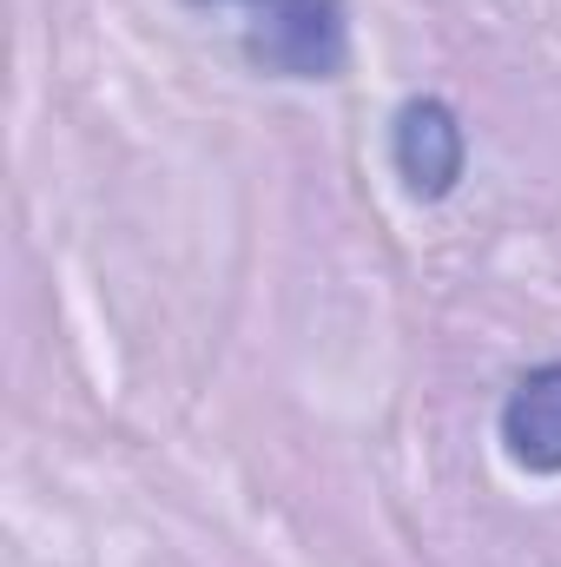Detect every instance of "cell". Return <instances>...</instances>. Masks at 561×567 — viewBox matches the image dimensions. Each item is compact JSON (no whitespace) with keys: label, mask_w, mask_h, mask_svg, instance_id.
I'll return each mask as SVG.
<instances>
[{"label":"cell","mask_w":561,"mask_h":567,"mask_svg":"<svg viewBox=\"0 0 561 567\" xmlns=\"http://www.w3.org/2000/svg\"><path fill=\"white\" fill-rule=\"evenodd\" d=\"M218 7L258 73L278 80H337L350 66L344 0H198Z\"/></svg>","instance_id":"cell-1"},{"label":"cell","mask_w":561,"mask_h":567,"mask_svg":"<svg viewBox=\"0 0 561 567\" xmlns=\"http://www.w3.org/2000/svg\"><path fill=\"white\" fill-rule=\"evenodd\" d=\"M462 158H469V140H462V120L442 106V100H404L397 126H390V165L404 178V192L436 205L456 192L462 178Z\"/></svg>","instance_id":"cell-2"},{"label":"cell","mask_w":561,"mask_h":567,"mask_svg":"<svg viewBox=\"0 0 561 567\" xmlns=\"http://www.w3.org/2000/svg\"><path fill=\"white\" fill-rule=\"evenodd\" d=\"M502 449L529 475H561V363L529 370L502 403Z\"/></svg>","instance_id":"cell-3"}]
</instances>
